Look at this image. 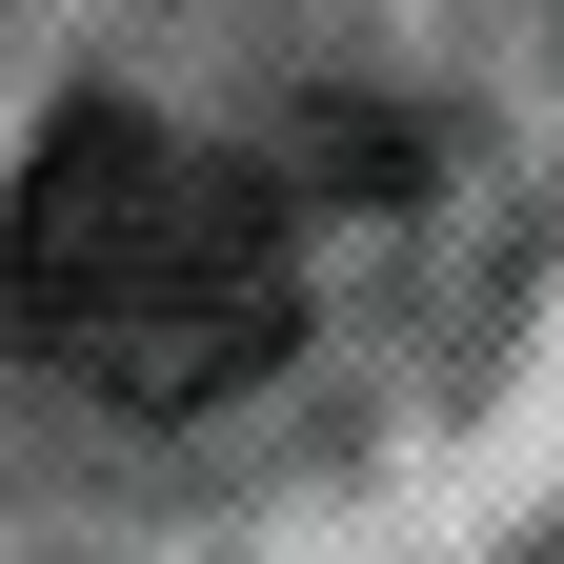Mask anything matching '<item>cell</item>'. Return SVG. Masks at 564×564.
I'll return each mask as SVG.
<instances>
[{"label": "cell", "mask_w": 564, "mask_h": 564, "mask_svg": "<svg viewBox=\"0 0 564 564\" xmlns=\"http://www.w3.org/2000/svg\"><path fill=\"white\" fill-rule=\"evenodd\" d=\"M0 323L61 383L182 423V403H242L303 343V262H282V202L242 162H202L182 121L61 101L21 141V202H0Z\"/></svg>", "instance_id": "obj_1"}]
</instances>
